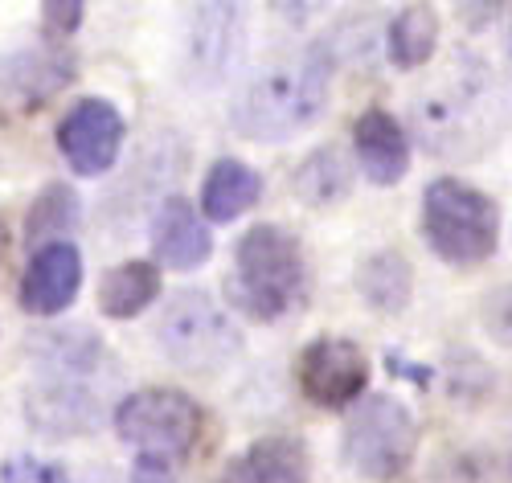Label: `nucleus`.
I'll return each instance as SVG.
<instances>
[{
    "label": "nucleus",
    "instance_id": "obj_1",
    "mask_svg": "<svg viewBox=\"0 0 512 483\" xmlns=\"http://www.w3.org/2000/svg\"><path fill=\"white\" fill-rule=\"evenodd\" d=\"M328 103V58L320 50L287 54L254 74L230 111L234 131L259 144H283L320 119Z\"/></svg>",
    "mask_w": 512,
    "mask_h": 483
},
{
    "label": "nucleus",
    "instance_id": "obj_2",
    "mask_svg": "<svg viewBox=\"0 0 512 483\" xmlns=\"http://www.w3.org/2000/svg\"><path fill=\"white\" fill-rule=\"evenodd\" d=\"M308 291V267L300 238L283 226H250L234 250V271L226 279V295L242 316L271 324L300 307Z\"/></svg>",
    "mask_w": 512,
    "mask_h": 483
},
{
    "label": "nucleus",
    "instance_id": "obj_3",
    "mask_svg": "<svg viewBox=\"0 0 512 483\" xmlns=\"http://www.w3.org/2000/svg\"><path fill=\"white\" fill-rule=\"evenodd\" d=\"M500 234V209L476 185L439 177L422 193V238L451 267H476L492 258Z\"/></svg>",
    "mask_w": 512,
    "mask_h": 483
},
{
    "label": "nucleus",
    "instance_id": "obj_4",
    "mask_svg": "<svg viewBox=\"0 0 512 483\" xmlns=\"http://www.w3.org/2000/svg\"><path fill=\"white\" fill-rule=\"evenodd\" d=\"M156 336H160V353L185 373H218L242 348L230 312L222 303H213L205 291L173 295V303L164 307L156 324Z\"/></svg>",
    "mask_w": 512,
    "mask_h": 483
},
{
    "label": "nucleus",
    "instance_id": "obj_5",
    "mask_svg": "<svg viewBox=\"0 0 512 483\" xmlns=\"http://www.w3.org/2000/svg\"><path fill=\"white\" fill-rule=\"evenodd\" d=\"M115 430L140 455H160V459L181 463L201 438V410L181 389L148 385V389L127 393L119 402Z\"/></svg>",
    "mask_w": 512,
    "mask_h": 483
},
{
    "label": "nucleus",
    "instance_id": "obj_6",
    "mask_svg": "<svg viewBox=\"0 0 512 483\" xmlns=\"http://www.w3.org/2000/svg\"><path fill=\"white\" fill-rule=\"evenodd\" d=\"M414 447L418 422L390 393H373V398L357 402L345 422V463L365 479H394L410 467Z\"/></svg>",
    "mask_w": 512,
    "mask_h": 483
},
{
    "label": "nucleus",
    "instance_id": "obj_7",
    "mask_svg": "<svg viewBox=\"0 0 512 483\" xmlns=\"http://www.w3.org/2000/svg\"><path fill=\"white\" fill-rule=\"evenodd\" d=\"M300 389L304 398L324 406V410H345L361 402V393L369 385V361L353 340L340 336H320L300 353Z\"/></svg>",
    "mask_w": 512,
    "mask_h": 483
},
{
    "label": "nucleus",
    "instance_id": "obj_8",
    "mask_svg": "<svg viewBox=\"0 0 512 483\" xmlns=\"http://www.w3.org/2000/svg\"><path fill=\"white\" fill-rule=\"evenodd\" d=\"M123 115L107 99H78L58 123V152L78 177H103L115 168L123 148Z\"/></svg>",
    "mask_w": 512,
    "mask_h": 483
},
{
    "label": "nucleus",
    "instance_id": "obj_9",
    "mask_svg": "<svg viewBox=\"0 0 512 483\" xmlns=\"http://www.w3.org/2000/svg\"><path fill=\"white\" fill-rule=\"evenodd\" d=\"M99 393L87 373H37L25 418L41 438H74L99 422Z\"/></svg>",
    "mask_w": 512,
    "mask_h": 483
},
{
    "label": "nucleus",
    "instance_id": "obj_10",
    "mask_svg": "<svg viewBox=\"0 0 512 483\" xmlns=\"http://www.w3.org/2000/svg\"><path fill=\"white\" fill-rule=\"evenodd\" d=\"M82 287V254L74 242H50L37 246L29 267L21 275L17 299L29 316H58L74 303Z\"/></svg>",
    "mask_w": 512,
    "mask_h": 483
},
{
    "label": "nucleus",
    "instance_id": "obj_11",
    "mask_svg": "<svg viewBox=\"0 0 512 483\" xmlns=\"http://www.w3.org/2000/svg\"><path fill=\"white\" fill-rule=\"evenodd\" d=\"M70 82H74V54L66 50V41H41V46L21 50L5 62L0 95L13 99L21 111H37Z\"/></svg>",
    "mask_w": 512,
    "mask_h": 483
},
{
    "label": "nucleus",
    "instance_id": "obj_12",
    "mask_svg": "<svg viewBox=\"0 0 512 483\" xmlns=\"http://www.w3.org/2000/svg\"><path fill=\"white\" fill-rule=\"evenodd\" d=\"M353 148H357V164L373 185H398L410 168V144H406V131L402 123L381 111L369 107L357 115L353 123Z\"/></svg>",
    "mask_w": 512,
    "mask_h": 483
},
{
    "label": "nucleus",
    "instance_id": "obj_13",
    "mask_svg": "<svg viewBox=\"0 0 512 483\" xmlns=\"http://www.w3.org/2000/svg\"><path fill=\"white\" fill-rule=\"evenodd\" d=\"M152 250L168 271H197L213 254V238L197 217L193 201L168 197L152 217Z\"/></svg>",
    "mask_w": 512,
    "mask_h": 483
},
{
    "label": "nucleus",
    "instance_id": "obj_14",
    "mask_svg": "<svg viewBox=\"0 0 512 483\" xmlns=\"http://www.w3.org/2000/svg\"><path fill=\"white\" fill-rule=\"evenodd\" d=\"M218 483H308V451L300 438H259L226 463Z\"/></svg>",
    "mask_w": 512,
    "mask_h": 483
},
{
    "label": "nucleus",
    "instance_id": "obj_15",
    "mask_svg": "<svg viewBox=\"0 0 512 483\" xmlns=\"http://www.w3.org/2000/svg\"><path fill=\"white\" fill-rule=\"evenodd\" d=\"M263 197V177L254 172L246 160H218L205 172V185H201V213L209 222H234L242 217L254 201Z\"/></svg>",
    "mask_w": 512,
    "mask_h": 483
},
{
    "label": "nucleus",
    "instance_id": "obj_16",
    "mask_svg": "<svg viewBox=\"0 0 512 483\" xmlns=\"http://www.w3.org/2000/svg\"><path fill=\"white\" fill-rule=\"evenodd\" d=\"M234 37H238V9L234 5H201L193 17V41H189L193 78L205 74V82H218L226 62L234 58Z\"/></svg>",
    "mask_w": 512,
    "mask_h": 483
},
{
    "label": "nucleus",
    "instance_id": "obj_17",
    "mask_svg": "<svg viewBox=\"0 0 512 483\" xmlns=\"http://www.w3.org/2000/svg\"><path fill=\"white\" fill-rule=\"evenodd\" d=\"M357 291L373 312H386V316L406 312V303L414 295V271H410L406 254H398V250L369 254L357 271Z\"/></svg>",
    "mask_w": 512,
    "mask_h": 483
},
{
    "label": "nucleus",
    "instance_id": "obj_18",
    "mask_svg": "<svg viewBox=\"0 0 512 483\" xmlns=\"http://www.w3.org/2000/svg\"><path fill=\"white\" fill-rule=\"evenodd\" d=\"M160 295V271L152 262H119L99 283V312L111 320H132Z\"/></svg>",
    "mask_w": 512,
    "mask_h": 483
},
{
    "label": "nucleus",
    "instance_id": "obj_19",
    "mask_svg": "<svg viewBox=\"0 0 512 483\" xmlns=\"http://www.w3.org/2000/svg\"><path fill=\"white\" fill-rule=\"evenodd\" d=\"M78 217H82V205H78V193L70 185H46L33 205H29V217H25V238H29V250L37 246H50V242H70L66 234L78 230Z\"/></svg>",
    "mask_w": 512,
    "mask_h": 483
},
{
    "label": "nucleus",
    "instance_id": "obj_20",
    "mask_svg": "<svg viewBox=\"0 0 512 483\" xmlns=\"http://www.w3.org/2000/svg\"><path fill=\"white\" fill-rule=\"evenodd\" d=\"M439 46V17L431 5H406L390 25V62L398 70H418Z\"/></svg>",
    "mask_w": 512,
    "mask_h": 483
},
{
    "label": "nucleus",
    "instance_id": "obj_21",
    "mask_svg": "<svg viewBox=\"0 0 512 483\" xmlns=\"http://www.w3.org/2000/svg\"><path fill=\"white\" fill-rule=\"evenodd\" d=\"M295 193H300L312 209H328L349 193V164L336 148H320L316 156L304 160V168L295 172Z\"/></svg>",
    "mask_w": 512,
    "mask_h": 483
},
{
    "label": "nucleus",
    "instance_id": "obj_22",
    "mask_svg": "<svg viewBox=\"0 0 512 483\" xmlns=\"http://www.w3.org/2000/svg\"><path fill=\"white\" fill-rule=\"evenodd\" d=\"M0 483H70L62 463L33 459V455H13L0 463Z\"/></svg>",
    "mask_w": 512,
    "mask_h": 483
},
{
    "label": "nucleus",
    "instance_id": "obj_23",
    "mask_svg": "<svg viewBox=\"0 0 512 483\" xmlns=\"http://www.w3.org/2000/svg\"><path fill=\"white\" fill-rule=\"evenodd\" d=\"M488 336L504 348H512V283L508 287H496L488 299H484V312H480Z\"/></svg>",
    "mask_w": 512,
    "mask_h": 483
},
{
    "label": "nucleus",
    "instance_id": "obj_24",
    "mask_svg": "<svg viewBox=\"0 0 512 483\" xmlns=\"http://www.w3.org/2000/svg\"><path fill=\"white\" fill-rule=\"evenodd\" d=\"M82 0H46V5H41V29H46V37L50 41H66L74 29H78V21H82Z\"/></svg>",
    "mask_w": 512,
    "mask_h": 483
},
{
    "label": "nucleus",
    "instance_id": "obj_25",
    "mask_svg": "<svg viewBox=\"0 0 512 483\" xmlns=\"http://www.w3.org/2000/svg\"><path fill=\"white\" fill-rule=\"evenodd\" d=\"M132 483H177V463L160 455H140L132 463Z\"/></svg>",
    "mask_w": 512,
    "mask_h": 483
},
{
    "label": "nucleus",
    "instance_id": "obj_26",
    "mask_svg": "<svg viewBox=\"0 0 512 483\" xmlns=\"http://www.w3.org/2000/svg\"><path fill=\"white\" fill-rule=\"evenodd\" d=\"M5 250H9V230H5V222H0V258H5Z\"/></svg>",
    "mask_w": 512,
    "mask_h": 483
},
{
    "label": "nucleus",
    "instance_id": "obj_27",
    "mask_svg": "<svg viewBox=\"0 0 512 483\" xmlns=\"http://www.w3.org/2000/svg\"><path fill=\"white\" fill-rule=\"evenodd\" d=\"M87 483H111V475H87Z\"/></svg>",
    "mask_w": 512,
    "mask_h": 483
}]
</instances>
